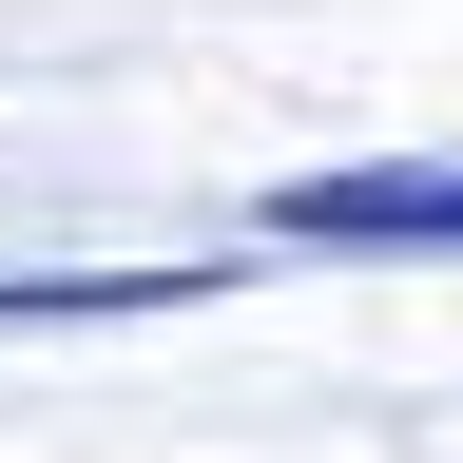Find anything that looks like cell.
I'll return each mask as SVG.
<instances>
[{"instance_id":"cell-1","label":"cell","mask_w":463,"mask_h":463,"mask_svg":"<svg viewBox=\"0 0 463 463\" xmlns=\"http://www.w3.org/2000/svg\"><path fill=\"white\" fill-rule=\"evenodd\" d=\"M270 232L289 251H463V174H289Z\"/></svg>"}]
</instances>
